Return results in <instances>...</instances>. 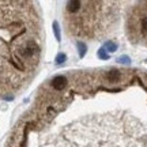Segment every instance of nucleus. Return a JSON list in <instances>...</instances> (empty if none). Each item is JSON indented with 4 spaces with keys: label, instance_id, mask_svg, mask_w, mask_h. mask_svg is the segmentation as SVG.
I'll return each mask as SVG.
<instances>
[{
    "label": "nucleus",
    "instance_id": "obj_7",
    "mask_svg": "<svg viewBox=\"0 0 147 147\" xmlns=\"http://www.w3.org/2000/svg\"><path fill=\"white\" fill-rule=\"evenodd\" d=\"M98 57H100L101 60H108V59H109V55H108L104 49H100V51H98Z\"/></svg>",
    "mask_w": 147,
    "mask_h": 147
},
{
    "label": "nucleus",
    "instance_id": "obj_5",
    "mask_svg": "<svg viewBox=\"0 0 147 147\" xmlns=\"http://www.w3.org/2000/svg\"><path fill=\"white\" fill-rule=\"evenodd\" d=\"M116 49H117V45L112 41H106L104 45V51H108V52H116Z\"/></svg>",
    "mask_w": 147,
    "mask_h": 147
},
{
    "label": "nucleus",
    "instance_id": "obj_10",
    "mask_svg": "<svg viewBox=\"0 0 147 147\" xmlns=\"http://www.w3.org/2000/svg\"><path fill=\"white\" fill-rule=\"evenodd\" d=\"M53 27H55V34H56V38H57V40H60V32H59V25L56 23V22L53 23Z\"/></svg>",
    "mask_w": 147,
    "mask_h": 147
},
{
    "label": "nucleus",
    "instance_id": "obj_3",
    "mask_svg": "<svg viewBox=\"0 0 147 147\" xmlns=\"http://www.w3.org/2000/svg\"><path fill=\"white\" fill-rule=\"evenodd\" d=\"M119 79H120V72L116 71V69H112V71H109V72L106 74V80L110 82V83H115Z\"/></svg>",
    "mask_w": 147,
    "mask_h": 147
},
{
    "label": "nucleus",
    "instance_id": "obj_8",
    "mask_svg": "<svg viewBox=\"0 0 147 147\" xmlns=\"http://www.w3.org/2000/svg\"><path fill=\"white\" fill-rule=\"evenodd\" d=\"M65 61V55L64 53H59L57 55V57H56V63L57 64H61Z\"/></svg>",
    "mask_w": 147,
    "mask_h": 147
},
{
    "label": "nucleus",
    "instance_id": "obj_9",
    "mask_svg": "<svg viewBox=\"0 0 147 147\" xmlns=\"http://www.w3.org/2000/svg\"><path fill=\"white\" fill-rule=\"evenodd\" d=\"M117 61H119V63H123V64H128L131 60H129V57H128V56H121V57L117 59Z\"/></svg>",
    "mask_w": 147,
    "mask_h": 147
},
{
    "label": "nucleus",
    "instance_id": "obj_6",
    "mask_svg": "<svg viewBox=\"0 0 147 147\" xmlns=\"http://www.w3.org/2000/svg\"><path fill=\"white\" fill-rule=\"evenodd\" d=\"M78 48H79V56L80 57H83L84 55H86V45H84L83 42H78Z\"/></svg>",
    "mask_w": 147,
    "mask_h": 147
},
{
    "label": "nucleus",
    "instance_id": "obj_1",
    "mask_svg": "<svg viewBox=\"0 0 147 147\" xmlns=\"http://www.w3.org/2000/svg\"><path fill=\"white\" fill-rule=\"evenodd\" d=\"M41 55L40 19L33 3L0 1V97L26 86Z\"/></svg>",
    "mask_w": 147,
    "mask_h": 147
},
{
    "label": "nucleus",
    "instance_id": "obj_2",
    "mask_svg": "<svg viewBox=\"0 0 147 147\" xmlns=\"http://www.w3.org/2000/svg\"><path fill=\"white\" fill-rule=\"evenodd\" d=\"M67 83H68V80H67V78L64 75H57L49 82V87L55 90V91H61V90L65 89Z\"/></svg>",
    "mask_w": 147,
    "mask_h": 147
},
{
    "label": "nucleus",
    "instance_id": "obj_11",
    "mask_svg": "<svg viewBox=\"0 0 147 147\" xmlns=\"http://www.w3.org/2000/svg\"><path fill=\"white\" fill-rule=\"evenodd\" d=\"M142 29L147 33V16H144V18H143V21H142Z\"/></svg>",
    "mask_w": 147,
    "mask_h": 147
},
{
    "label": "nucleus",
    "instance_id": "obj_4",
    "mask_svg": "<svg viewBox=\"0 0 147 147\" xmlns=\"http://www.w3.org/2000/svg\"><path fill=\"white\" fill-rule=\"evenodd\" d=\"M80 5H82V1H68L67 3V10L68 12H78L80 10Z\"/></svg>",
    "mask_w": 147,
    "mask_h": 147
}]
</instances>
